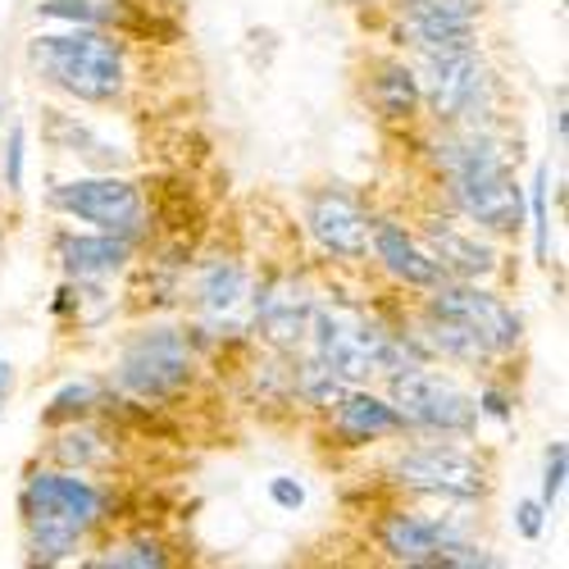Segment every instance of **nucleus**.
<instances>
[{"label": "nucleus", "mask_w": 569, "mask_h": 569, "mask_svg": "<svg viewBox=\"0 0 569 569\" xmlns=\"http://www.w3.org/2000/svg\"><path fill=\"white\" fill-rule=\"evenodd\" d=\"M301 351L328 365L351 388H365L369 378H388L410 365H423L415 342L406 338V328L378 323L373 315H365L360 306L342 297H315Z\"/></svg>", "instance_id": "f257e3e1"}, {"label": "nucleus", "mask_w": 569, "mask_h": 569, "mask_svg": "<svg viewBox=\"0 0 569 569\" xmlns=\"http://www.w3.org/2000/svg\"><path fill=\"white\" fill-rule=\"evenodd\" d=\"M28 64L82 106H114L128 87V51L106 28H60L28 41Z\"/></svg>", "instance_id": "f03ea898"}, {"label": "nucleus", "mask_w": 569, "mask_h": 569, "mask_svg": "<svg viewBox=\"0 0 569 569\" xmlns=\"http://www.w3.org/2000/svg\"><path fill=\"white\" fill-rule=\"evenodd\" d=\"M419 91L438 128L456 123H479L492 128L497 114V73L479 56V46L465 51H438V56H415Z\"/></svg>", "instance_id": "7ed1b4c3"}, {"label": "nucleus", "mask_w": 569, "mask_h": 569, "mask_svg": "<svg viewBox=\"0 0 569 569\" xmlns=\"http://www.w3.org/2000/svg\"><path fill=\"white\" fill-rule=\"evenodd\" d=\"M192 378H197L192 338L173 323H151V328H137L123 342L114 373H110V388L151 406V401H169V397L187 392Z\"/></svg>", "instance_id": "20e7f679"}, {"label": "nucleus", "mask_w": 569, "mask_h": 569, "mask_svg": "<svg viewBox=\"0 0 569 569\" xmlns=\"http://www.w3.org/2000/svg\"><path fill=\"white\" fill-rule=\"evenodd\" d=\"M388 401L401 410L410 433L460 438V442L479 433V401H473V392H465L451 373H442L433 360L388 373Z\"/></svg>", "instance_id": "39448f33"}, {"label": "nucleus", "mask_w": 569, "mask_h": 569, "mask_svg": "<svg viewBox=\"0 0 569 569\" xmlns=\"http://www.w3.org/2000/svg\"><path fill=\"white\" fill-rule=\"evenodd\" d=\"M388 479L406 492L429 497V501H483L492 488L488 460L473 447H460L447 438L401 447L388 465Z\"/></svg>", "instance_id": "423d86ee"}, {"label": "nucleus", "mask_w": 569, "mask_h": 569, "mask_svg": "<svg viewBox=\"0 0 569 569\" xmlns=\"http://www.w3.org/2000/svg\"><path fill=\"white\" fill-rule=\"evenodd\" d=\"M19 510H23V519H56V525L87 538L114 515V488L97 483L91 473L64 469V465H41L23 479Z\"/></svg>", "instance_id": "0eeeda50"}, {"label": "nucleus", "mask_w": 569, "mask_h": 569, "mask_svg": "<svg viewBox=\"0 0 569 569\" xmlns=\"http://www.w3.org/2000/svg\"><path fill=\"white\" fill-rule=\"evenodd\" d=\"M51 210L101 228V232H123V237H141L147 232V201H141V187L123 173H87V178H69L60 187H51Z\"/></svg>", "instance_id": "6e6552de"}, {"label": "nucleus", "mask_w": 569, "mask_h": 569, "mask_svg": "<svg viewBox=\"0 0 569 569\" xmlns=\"http://www.w3.org/2000/svg\"><path fill=\"white\" fill-rule=\"evenodd\" d=\"M423 306L465 323L469 333H479L497 356H510L519 342H525V319H519V310L497 297L488 282H465V278H442L433 282L429 292H423Z\"/></svg>", "instance_id": "1a4fd4ad"}, {"label": "nucleus", "mask_w": 569, "mask_h": 569, "mask_svg": "<svg viewBox=\"0 0 569 569\" xmlns=\"http://www.w3.org/2000/svg\"><path fill=\"white\" fill-rule=\"evenodd\" d=\"M251 269L237 256H206L192 278V306L214 338L251 333Z\"/></svg>", "instance_id": "9d476101"}, {"label": "nucleus", "mask_w": 569, "mask_h": 569, "mask_svg": "<svg viewBox=\"0 0 569 569\" xmlns=\"http://www.w3.org/2000/svg\"><path fill=\"white\" fill-rule=\"evenodd\" d=\"M315 288L301 273H269L260 288H251V333L282 356H297L310 328Z\"/></svg>", "instance_id": "9b49d317"}, {"label": "nucleus", "mask_w": 569, "mask_h": 569, "mask_svg": "<svg viewBox=\"0 0 569 569\" xmlns=\"http://www.w3.org/2000/svg\"><path fill=\"white\" fill-rule=\"evenodd\" d=\"M447 182V201L451 210L483 228L488 237H515L525 228V187H519L515 169L497 173H469V178H442Z\"/></svg>", "instance_id": "f8f14e48"}, {"label": "nucleus", "mask_w": 569, "mask_h": 569, "mask_svg": "<svg viewBox=\"0 0 569 569\" xmlns=\"http://www.w3.org/2000/svg\"><path fill=\"white\" fill-rule=\"evenodd\" d=\"M469 538L460 515H419V510H388L378 519V551L397 565H442L447 547Z\"/></svg>", "instance_id": "ddd939ff"}, {"label": "nucleus", "mask_w": 569, "mask_h": 569, "mask_svg": "<svg viewBox=\"0 0 569 569\" xmlns=\"http://www.w3.org/2000/svg\"><path fill=\"white\" fill-rule=\"evenodd\" d=\"M369 210L342 192V187H319V192L306 197V228L315 237V247L333 260H365L369 256Z\"/></svg>", "instance_id": "4468645a"}, {"label": "nucleus", "mask_w": 569, "mask_h": 569, "mask_svg": "<svg viewBox=\"0 0 569 569\" xmlns=\"http://www.w3.org/2000/svg\"><path fill=\"white\" fill-rule=\"evenodd\" d=\"M419 242L429 247V256L438 260L442 278H465V282H488L497 278L501 269V251L497 242L483 232V228H473L465 219H429L419 232Z\"/></svg>", "instance_id": "2eb2a0df"}, {"label": "nucleus", "mask_w": 569, "mask_h": 569, "mask_svg": "<svg viewBox=\"0 0 569 569\" xmlns=\"http://www.w3.org/2000/svg\"><path fill=\"white\" fill-rule=\"evenodd\" d=\"M369 256L378 260V269H383L392 282H401V288H410V292H429L433 282H442L438 260L429 256V247H423L401 219L383 214V219L369 223Z\"/></svg>", "instance_id": "dca6fc26"}, {"label": "nucleus", "mask_w": 569, "mask_h": 569, "mask_svg": "<svg viewBox=\"0 0 569 569\" xmlns=\"http://www.w3.org/2000/svg\"><path fill=\"white\" fill-rule=\"evenodd\" d=\"M132 256H137V237H123V232H101V228H87V232L60 228L56 232V260L78 282H106V278L123 273L132 264Z\"/></svg>", "instance_id": "f3484780"}, {"label": "nucleus", "mask_w": 569, "mask_h": 569, "mask_svg": "<svg viewBox=\"0 0 569 569\" xmlns=\"http://www.w3.org/2000/svg\"><path fill=\"white\" fill-rule=\"evenodd\" d=\"M328 429H333L347 447H369V442H383V438H406V419L401 410L388 401V397H378L365 388H347V397L328 410Z\"/></svg>", "instance_id": "a211bd4d"}, {"label": "nucleus", "mask_w": 569, "mask_h": 569, "mask_svg": "<svg viewBox=\"0 0 569 569\" xmlns=\"http://www.w3.org/2000/svg\"><path fill=\"white\" fill-rule=\"evenodd\" d=\"M401 41L415 56L465 51V46H479V19H456V14H438V10L401 6Z\"/></svg>", "instance_id": "6ab92c4d"}, {"label": "nucleus", "mask_w": 569, "mask_h": 569, "mask_svg": "<svg viewBox=\"0 0 569 569\" xmlns=\"http://www.w3.org/2000/svg\"><path fill=\"white\" fill-rule=\"evenodd\" d=\"M369 106L383 114L388 123H410L423 110V91H419V73L406 60H383L369 73Z\"/></svg>", "instance_id": "aec40b11"}, {"label": "nucleus", "mask_w": 569, "mask_h": 569, "mask_svg": "<svg viewBox=\"0 0 569 569\" xmlns=\"http://www.w3.org/2000/svg\"><path fill=\"white\" fill-rule=\"evenodd\" d=\"M51 460L64 469H78V473H101L114 465V442H110V433L97 429V423L69 419V429H60L51 442Z\"/></svg>", "instance_id": "412c9836"}, {"label": "nucleus", "mask_w": 569, "mask_h": 569, "mask_svg": "<svg viewBox=\"0 0 569 569\" xmlns=\"http://www.w3.org/2000/svg\"><path fill=\"white\" fill-rule=\"evenodd\" d=\"M46 114H51V137H56V147H64L69 156H82L97 173H110V169H123V164H128V156L114 151L110 141H101V137L91 132L78 114H64V110H46Z\"/></svg>", "instance_id": "4be33fe9"}, {"label": "nucleus", "mask_w": 569, "mask_h": 569, "mask_svg": "<svg viewBox=\"0 0 569 569\" xmlns=\"http://www.w3.org/2000/svg\"><path fill=\"white\" fill-rule=\"evenodd\" d=\"M28 525V560L32 565H64L82 551V533L56 525V519H23Z\"/></svg>", "instance_id": "5701e85b"}, {"label": "nucleus", "mask_w": 569, "mask_h": 569, "mask_svg": "<svg viewBox=\"0 0 569 569\" xmlns=\"http://www.w3.org/2000/svg\"><path fill=\"white\" fill-rule=\"evenodd\" d=\"M547 192H551V164L542 160L525 187V223L533 228V260L551 264V210H547Z\"/></svg>", "instance_id": "b1692460"}, {"label": "nucleus", "mask_w": 569, "mask_h": 569, "mask_svg": "<svg viewBox=\"0 0 569 569\" xmlns=\"http://www.w3.org/2000/svg\"><path fill=\"white\" fill-rule=\"evenodd\" d=\"M106 401V383L101 378H69V383L51 397V406H46V415H41V423H64V419H82V415H91Z\"/></svg>", "instance_id": "393cba45"}, {"label": "nucleus", "mask_w": 569, "mask_h": 569, "mask_svg": "<svg viewBox=\"0 0 569 569\" xmlns=\"http://www.w3.org/2000/svg\"><path fill=\"white\" fill-rule=\"evenodd\" d=\"M37 19L41 23H64V28H110L114 10H106L101 0H41Z\"/></svg>", "instance_id": "a878e982"}, {"label": "nucleus", "mask_w": 569, "mask_h": 569, "mask_svg": "<svg viewBox=\"0 0 569 569\" xmlns=\"http://www.w3.org/2000/svg\"><path fill=\"white\" fill-rule=\"evenodd\" d=\"M91 565H101V569H164L169 551L160 538H128V542L110 547L106 556H97Z\"/></svg>", "instance_id": "bb28decb"}, {"label": "nucleus", "mask_w": 569, "mask_h": 569, "mask_svg": "<svg viewBox=\"0 0 569 569\" xmlns=\"http://www.w3.org/2000/svg\"><path fill=\"white\" fill-rule=\"evenodd\" d=\"M565 479H569V451H565V442H551L547 456H542V479H538V501H542L547 510L560 506Z\"/></svg>", "instance_id": "cd10ccee"}, {"label": "nucleus", "mask_w": 569, "mask_h": 569, "mask_svg": "<svg viewBox=\"0 0 569 569\" xmlns=\"http://www.w3.org/2000/svg\"><path fill=\"white\" fill-rule=\"evenodd\" d=\"M23 169H28V132L23 123H10V137H6V192L10 197L23 192Z\"/></svg>", "instance_id": "c85d7f7f"}, {"label": "nucleus", "mask_w": 569, "mask_h": 569, "mask_svg": "<svg viewBox=\"0 0 569 569\" xmlns=\"http://www.w3.org/2000/svg\"><path fill=\"white\" fill-rule=\"evenodd\" d=\"M510 525H515V533L525 538V542H538V538L547 533V525H551V510H547L538 497H525V501H515Z\"/></svg>", "instance_id": "c756f323"}, {"label": "nucleus", "mask_w": 569, "mask_h": 569, "mask_svg": "<svg viewBox=\"0 0 569 569\" xmlns=\"http://www.w3.org/2000/svg\"><path fill=\"white\" fill-rule=\"evenodd\" d=\"M264 492H269V501H273L282 515H297V510L306 506V483L292 479V473H273Z\"/></svg>", "instance_id": "7c9ffc66"}, {"label": "nucleus", "mask_w": 569, "mask_h": 569, "mask_svg": "<svg viewBox=\"0 0 569 569\" xmlns=\"http://www.w3.org/2000/svg\"><path fill=\"white\" fill-rule=\"evenodd\" d=\"M473 401H479V419H497V423H515V401L497 388V383H488V388H479V397H473Z\"/></svg>", "instance_id": "2f4dec72"}, {"label": "nucleus", "mask_w": 569, "mask_h": 569, "mask_svg": "<svg viewBox=\"0 0 569 569\" xmlns=\"http://www.w3.org/2000/svg\"><path fill=\"white\" fill-rule=\"evenodd\" d=\"M401 6L438 10V14H456V19H479L483 14V0H401Z\"/></svg>", "instance_id": "473e14b6"}, {"label": "nucleus", "mask_w": 569, "mask_h": 569, "mask_svg": "<svg viewBox=\"0 0 569 569\" xmlns=\"http://www.w3.org/2000/svg\"><path fill=\"white\" fill-rule=\"evenodd\" d=\"M10 397H14V360L0 356V410L10 406Z\"/></svg>", "instance_id": "72a5a7b5"}, {"label": "nucleus", "mask_w": 569, "mask_h": 569, "mask_svg": "<svg viewBox=\"0 0 569 569\" xmlns=\"http://www.w3.org/2000/svg\"><path fill=\"white\" fill-rule=\"evenodd\" d=\"M0 114H6V106H0Z\"/></svg>", "instance_id": "f704fd0d"}]
</instances>
